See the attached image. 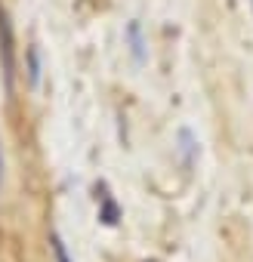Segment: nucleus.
Wrapping results in <instances>:
<instances>
[{
    "label": "nucleus",
    "mask_w": 253,
    "mask_h": 262,
    "mask_svg": "<svg viewBox=\"0 0 253 262\" xmlns=\"http://www.w3.org/2000/svg\"><path fill=\"white\" fill-rule=\"evenodd\" d=\"M123 37H126V47H130L133 62L142 65V62H145V37H142V25H139V19H130V22H126Z\"/></svg>",
    "instance_id": "nucleus-1"
},
{
    "label": "nucleus",
    "mask_w": 253,
    "mask_h": 262,
    "mask_svg": "<svg viewBox=\"0 0 253 262\" xmlns=\"http://www.w3.org/2000/svg\"><path fill=\"white\" fill-rule=\"evenodd\" d=\"M0 50H4V68H7V83L13 80V28H10V19L0 7Z\"/></svg>",
    "instance_id": "nucleus-2"
},
{
    "label": "nucleus",
    "mask_w": 253,
    "mask_h": 262,
    "mask_svg": "<svg viewBox=\"0 0 253 262\" xmlns=\"http://www.w3.org/2000/svg\"><path fill=\"white\" fill-rule=\"evenodd\" d=\"M176 142H179V155H182V161H185V164H192V161H195V151H198V142H195V136H192V129L179 126Z\"/></svg>",
    "instance_id": "nucleus-3"
},
{
    "label": "nucleus",
    "mask_w": 253,
    "mask_h": 262,
    "mask_svg": "<svg viewBox=\"0 0 253 262\" xmlns=\"http://www.w3.org/2000/svg\"><path fill=\"white\" fill-rule=\"evenodd\" d=\"M28 83L37 86L40 83V50L28 47Z\"/></svg>",
    "instance_id": "nucleus-4"
},
{
    "label": "nucleus",
    "mask_w": 253,
    "mask_h": 262,
    "mask_svg": "<svg viewBox=\"0 0 253 262\" xmlns=\"http://www.w3.org/2000/svg\"><path fill=\"white\" fill-rule=\"evenodd\" d=\"M50 250H53L56 262H71V259H68V250H65V241H62V237H59L56 231L50 234Z\"/></svg>",
    "instance_id": "nucleus-5"
},
{
    "label": "nucleus",
    "mask_w": 253,
    "mask_h": 262,
    "mask_svg": "<svg viewBox=\"0 0 253 262\" xmlns=\"http://www.w3.org/2000/svg\"><path fill=\"white\" fill-rule=\"evenodd\" d=\"M117 216H120V210H117V204H114V201H105V207H102V213H99V219H102L105 225H114V222H117Z\"/></svg>",
    "instance_id": "nucleus-6"
},
{
    "label": "nucleus",
    "mask_w": 253,
    "mask_h": 262,
    "mask_svg": "<svg viewBox=\"0 0 253 262\" xmlns=\"http://www.w3.org/2000/svg\"><path fill=\"white\" fill-rule=\"evenodd\" d=\"M0 179H4V155H0Z\"/></svg>",
    "instance_id": "nucleus-7"
}]
</instances>
